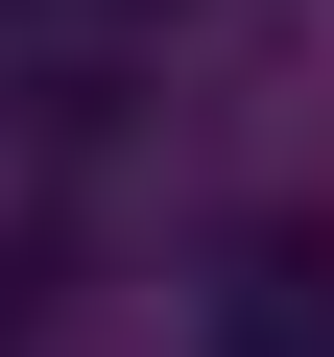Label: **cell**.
<instances>
[{"mask_svg": "<svg viewBox=\"0 0 334 357\" xmlns=\"http://www.w3.org/2000/svg\"><path fill=\"white\" fill-rule=\"evenodd\" d=\"M215 333H239V357H334V215H263L239 286H215Z\"/></svg>", "mask_w": 334, "mask_h": 357, "instance_id": "cell-1", "label": "cell"}]
</instances>
